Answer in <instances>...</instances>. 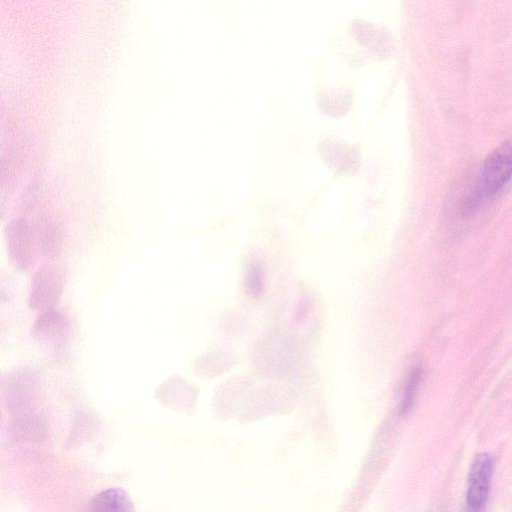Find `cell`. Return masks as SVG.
I'll use <instances>...</instances> for the list:
<instances>
[{
	"instance_id": "cell-2",
	"label": "cell",
	"mask_w": 512,
	"mask_h": 512,
	"mask_svg": "<svg viewBox=\"0 0 512 512\" xmlns=\"http://www.w3.org/2000/svg\"><path fill=\"white\" fill-rule=\"evenodd\" d=\"M66 269L57 260L42 261L31 276L28 289V306L43 312L57 308L66 285Z\"/></svg>"
},
{
	"instance_id": "cell-1",
	"label": "cell",
	"mask_w": 512,
	"mask_h": 512,
	"mask_svg": "<svg viewBox=\"0 0 512 512\" xmlns=\"http://www.w3.org/2000/svg\"><path fill=\"white\" fill-rule=\"evenodd\" d=\"M512 177V138L499 144L485 158L477 185L463 204V214H472L482 200L500 192Z\"/></svg>"
},
{
	"instance_id": "cell-6",
	"label": "cell",
	"mask_w": 512,
	"mask_h": 512,
	"mask_svg": "<svg viewBox=\"0 0 512 512\" xmlns=\"http://www.w3.org/2000/svg\"><path fill=\"white\" fill-rule=\"evenodd\" d=\"M494 471L493 457L477 454L470 466L466 493L467 512H485Z\"/></svg>"
},
{
	"instance_id": "cell-3",
	"label": "cell",
	"mask_w": 512,
	"mask_h": 512,
	"mask_svg": "<svg viewBox=\"0 0 512 512\" xmlns=\"http://www.w3.org/2000/svg\"><path fill=\"white\" fill-rule=\"evenodd\" d=\"M69 314L59 308L40 312L33 322L31 333L35 342L51 354L63 353L72 338Z\"/></svg>"
},
{
	"instance_id": "cell-9",
	"label": "cell",
	"mask_w": 512,
	"mask_h": 512,
	"mask_svg": "<svg viewBox=\"0 0 512 512\" xmlns=\"http://www.w3.org/2000/svg\"><path fill=\"white\" fill-rule=\"evenodd\" d=\"M422 374L423 370L420 366H416L410 372L403 390L400 407L401 414L408 413L413 406L421 382Z\"/></svg>"
},
{
	"instance_id": "cell-7",
	"label": "cell",
	"mask_w": 512,
	"mask_h": 512,
	"mask_svg": "<svg viewBox=\"0 0 512 512\" xmlns=\"http://www.w3.org/2000/svg\"><path fill=\"white\" fill-rule=\"evenodd\" d=\"M155 396L170 406L187 408L195 401L197 391L186 378L174 374L157 386Z\"/></svg>"
},
{
	"instance_id": "cell-8",
	"label": "cell",
	"mask_w": 512,
	"mask_h": 512,
	"mask_svg": "<svg viewBox=\"0 0 512 512\" xmlns=\"http://www.w3.org/2000/svg\"><path fill=\"white\" fill-rule=\"evenodd\" d=\"M89 512H134V510L129 496L122 489L110 488L94 498Z\"/></svg>"
},
{
	"instance_id": "cell-5",
	"label": "cell",
	"mask_w": 512,
	"mask_h": 512,
	"mask_svg": "<svg viewBox=\"0 0 512 512\" xmlns=\"http://www.w3.org/2000/svg\"><path fill=\"white\" fill-rule=\"evenodd\" d=\"M0 384L7 403L23 406L33 403L39 397L43 381L36 370L17 367L3 374Z\"/></svg>"
},
{
	"instance_id": "cell-10",
	"label": "cell",
	"mask_w": 512,
	"mask_h": 512,
	"mask_svg": "<svg viewBox=\"0 0 512 512\" xmlns=\"http://www.w3.org/2000/svg\"><path fill=\"white\" fill-rule=\"evenodd\" d=\"M263 269L258 263H253L246 273V287L252 296H258L263 287Z\"/></svg>"
},
{
	"instance_id": "cell-4",
	"label": "cell",
	"mask_w": 512,
	"mask_h": 512,
	"mask_svg": "<svg viewBox=\"0 0 512 512\" xmlns=\"http://www.w3.org/2000/svg\"><path fill=\"white\" fill-rule=\"evenodd\" d=\"M6 252L10 264L20 272L31 271L39 257L35 234L20 220L11 222L5 230Z\"/></svg>"
}]
</instances>
